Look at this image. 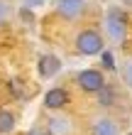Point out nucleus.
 <instances>
[{
	"label": "nucleus",
	"mask_w": 132,
	"mask_h": 135,
	"mask_svg": "<svg viewBox=\"0 0 132 135\" xmlns=\"http://www.w3.org/2000/svg\"><path fill=\"white\" fill-rule=\"evenodd\" d=\"M27 135H49V133H42L39 128H32V130H29V133H27Z\"/></svg>",
	"instance_id": "4468645a"
},
{
	"label": "nucleus",
	"mask_w": 132,
	"mask_h": 135,
	"mask_svg": "<svg viewBox=\"0 0 132 135\" xmlns=\"http://www.w3.org/2000/svg\"><path fill=\"white\" fill-rule=\"evenodd\" d=\"M76 52L83 54V57H96V54H103L105 52V42L100 32L96 30H81L76 35Z\"/></svg>",
	"instance_id": "f03ea898"
},
{
	"label": "nucleus",
	"mask_w": 132,
	"mask_h": 135,
	"mask_svg": "<svg viewBox=\"0 0 132 135\" xmlns=\"http://www.w3.org/2000/svg\"><path fill=\"white\" fill-rule=\"evenodd\" d=\"M88 0H56V12L66 20H76L86 12Z\"/></svg>",
	"instance_id": "20e7f679"
},
{
	"label": "nucleus",
	"mask_w": 132,
	"mask_h": 135,
	"mask_svg": "<svg viewBox=\"0 0 132 135\" xmlns=\"http://www.w3.org/2000/svg\"><path fill=\"white\" fill-rule=\"evenodd\" d=\"M61 71V59L54 57V54H42L39 59H37V74L42 79H51L56 76Z\"/></svg>",
	"instance_id": "423d86ee"
},
{
	"label": "nucleus",
	"mask_w": 132,
	"mask_h": 135,
	"mask_svg": "<svg viewBox=\"0 0 132 135\" xmlns=\"http://www.w3.org/2000/svg\"><path fill=\"white\" fill-rule=\"evenodd\" d=\"M100 57H103V64H105V69H115V59H113V54L110 52H103V54H100Z\"/></svg>",
	"instance_id": "ddd939ff"
},
{
	"label": "nucleus",
	"mask_w": 132,
	"mask_h": 135,
	"mask_svg": "<svg viewBox=\"0 0 132 135\" xmlns=\"http://www.w3.org/2000/svg\"><path fill=\"white\" fill-rule=\"evenodd\" d=\"M105 32L115 44H122L127 37V15L120 7H110L105 12Z\"/></svg>",
	"instance_id": "f257e3e1"
},
{
	"label": "nucleus",
	"mask_w": 132,
	"mask_h": 135,
	"mask_svg": "<svg viewBox=\"0 0 132 135\" xmlns=\"http://www.w3.org/2000/svg\"><path fill=\"white\" fill-rule=\"evenodd\" d=\"M122 79H125V84L132 89V59L125 61V66H122Z\"/></svg>",
	"instance_id": "f8f14e48"
},
{
	"label": "nucleus",
	"mask_w": 132,
	"mask_h": 135,
	"mask_svg": "<svg viewBox=\"0 0 132 135\" xmlns=\"http://www.w3.org/2000/svg\"><path fill=\"white\" fill-rule=\"evenodd\" d=\"M113 103H115V91L110 89V86H105V89L98 93V106L108 108V106H113Z\"/></svg>",
	"instance_id": "9d476101"
},
{
	"label": "nucleus",
	"mask_w": 132,
	"mask_h": 135,
	"mask_svg": "<svg viewBox=\"0 0 132 135\" xmlns=\"http://www.w3.org/2000/svg\"><path fill=\"white\" fill-rule=\"evenodd\" d=\"M66 103H68V93H66V89H61V86L49 89L44 93V98H42V106L46 110H61Z\"/></svg>",
	"instance_id": "39448f33"
},
{
	"label": "nucleus",
	"mask_w": 132,
	"mask_h": 135,
	"mask_svg": "<svg viewBox=\"0 0 132 135\" xmlns=\"http://www.w3.org/2000/svg\"><path fill=\"white\" fill-rule=\"evenodd\" d=\"M15 125H17V118H15V113H12V110H7V108H0V135L12 133Z\"/></svg>",
	"instance_id": "1a4fd4ad"
},
{
	"label": "nucleus",
	"mask_w": 132,
	"mask_h": 135,
	"mask_svg": "<svg viewBox=\"0 0 132 135\" xmlns=\"http://www.w3.org/2000/svg\"><path fill=\"white\" fill-rule=\"evenodd\" d=\"M46 133L49 135H68L71 133V120L66 115H61V113L51 115L49 123H46Z\"/></svg>",
	"instance_id": "6e6552de"
},
{
	"label": "nucleus",
	"mask_w": 132,
	"mask_h": 135,
	"mask_svg": "<svg viewBox=\"0 0 132 135\" xmlns=\"http://www.w3.org/2000/svg\"><path fill=\"white\" fill-rule=\"evenodd\" d=\"M12 17V3L10 0H0V25H5Z\"/></svg>",
	"instance_id": "9b49d317"
},
{
	"label": "nucleus",
	"mask_w": 132,
	"mask_h": 135,
	"mask_svg": "<svg viewBox=\"0 0 132 135\" xmlns=\"http://www.w3.org/2000/svg\"><path fill=\"white\" fill-rule=\"evenodd\" d=\"M91 135H120V128H118V123H115L113 118L100 115V118H96V120H93Z\"/></svg>",
	"instance_id": "0eeeda50"
},
{
	"label": "nucleus",
	"mask_w": 132,
	"mask_h": 135,
	"mask_svg": "<svg viewBox=\"0 0 132 135\" xmlns=\"http://www.w3.org/2000/svg\"><path fill=\"white\" fill-rule=\"evenodd\" d=\"M125 5H132V0H125Z\"/></svg>",
	"instance_id": "2eb2a0df"
},
{
	"label": "nucleus",
	"mask_w": 132,
	"mask_h": 135,
	"mask_svg": "<svg viewBox=\"0 0 132 135\" xmlns=\"http://www.w3.org/2000/svg\"><path fill=\"white\" fill-rule=\"evenodd\" d=\"M76 84H78V89L86 91V93H100L108 86L103 71H98V69H83V71H78V74H76Z\"/></svg>",
	"instance_id": "7ed1b4c3"
},
{
	"label": "nucleus",
	"mask_w": 132,
	"mask_h": 135,
	"mask_svg": "<svg viewBox=\"0 0 132 135\" xmlns=\"http://www.w3.org/2000/svg\"><path fill=\"white\" fill-rule=\"evenodd\" d=\"M127 135H132V133H127Z\"/></svg>",
	"instance_id": "dca6fc26"
}]
</instances>
